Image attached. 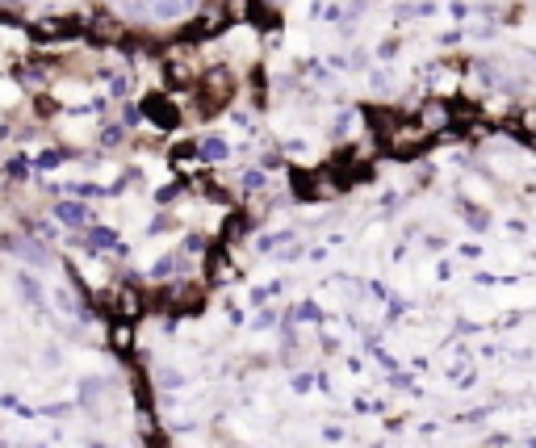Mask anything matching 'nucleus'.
<instances>
[{
	"instance_id": "obj_1",
	"label": "nucleus",
	"mask_w": 536,
	"mask_h": 448,
	"mask_svg": "<svg viewBox=\"0 0 536 448\" xmlns=\"http://www.w3.org/2000/svg\"><path fill=\"white\" fill-rule=\"evenodd\" d=\"M147 114H151L159 126H172V122H176V109H172V105L164 109V101H159V96H151V101H147Z\"/></svg>"
}]
</instances>
